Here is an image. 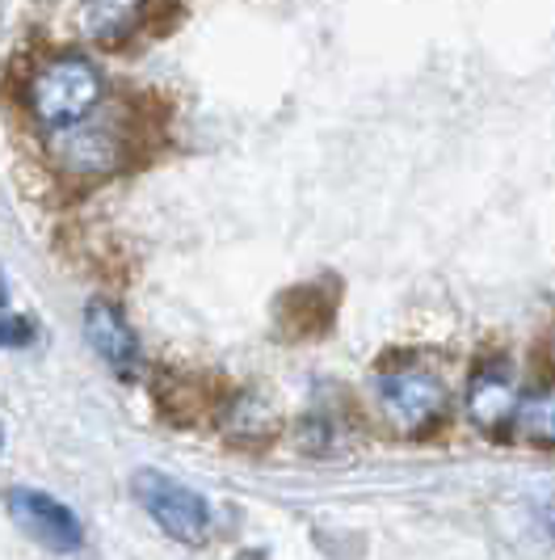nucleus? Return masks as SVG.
<instances>
[{"label": "nucleus", "mask_w": 555, "mask_h": 560, "mask_svg": "<svg viewBox=\"0 0 555 560\" xmlns=\"http://www.w3.org/2000/svg\"><path fill=\"white\" fill-rule=\"evenodd\" d=\"M379 413L400 439H425L450 418V388L446 380L425 363L383 366L375 380Z\"/></svg>", "instance_id": "nucleus-1"}, {"label": "nucleus", "mask_w": 555, "mask_h": 560, "mask_svg": "<svg viewBox=\"0 0 555 560\" xmlns=\"http://www.w3.org/2000/svg\"><path fill=\"white\" fill-rule=\"evenodd\" d=\"M102 102V72L84 56L51 59L29 84V110L47 127H76Z\"/></svg>", "instance_id": "nucleus-2"}, {"label": "nucleus", "mask_w": 555, "mask_h": 560, "mask_svg": "<svg viewBox=\"0 0 555 560\" xmlns=\"http://www.w3.org/2000/svg\"><path fill=\"white\" fill-rule=\"evenodd\" d=\"M135 498L152 514V523L165 535H173L177 544H206V535H211V505L190 485L165 477L156 468H143V472H135Z\"/></svg>", "instance_id": "nucleus-3"}, {"label": "nucleus", "mask_w": 555, "mask_h": 560, "mask_svg": "<svg viewBox=\"0 0 555 560\" xmlns=\"http://www.w3.org/2000/svg\"><path fill=\"white\" fill-rule=\"evenodd\" d=\"M9 514H13V523H17L29 539H38V544L51 548V552H76L84 544L81 518L63 502H56L51 493L13 489V493H9Z\"/></svg>", "instance_id": "nucleus-4"}, {"label": "nucleus", "mask_w": 555, "mask_h": 560, "mask_svg": "<svg viewBox=\"0 0 555 560\" xmlns=\"http://www.w3.org/2000/svg\"><path fill=\"white\" fill-rule=\"evenodd\" d=\"M518 405H522V393H518V380L505 363H488L480 366L468 384V396H463V409L480 434H500V430H513V418H518Z\"/></svg>", "instance_id": "nucleus-5"}, {"label": "nucleus", "mask_w": 555, "mask_h": 560, "mask_svg": "<svg viewBox=\"0 0 555 560\" xmlns=\"http://www.w3.org/2000/svg\"><path fill=\"white\" fill-rule=\"evenodd\" d=\"M51 156L72 177H102L122 165V140L110 127H59L51 136Z\"/></svg>", "instance_id": "nucleus-6"}, {"label": "nucleus", "mask_w": 555, "mask_h": 560, "mask_svg": "<svg viewBox=\"0 0 555 560\" xmlns=\"http://www.w3.org/2000/svg\"><path fill=\"white\" fill-rule=\"evenodd\" d=\"M84 337L93 346V354L102 363H110L114 371H135L139 366V337L131 334V325L122 320V312L106 304V300H93L84 308Z\"/></svg>", "instance_id": "nucleus-7"}, {"label": "nucleus", "mask_w": 555, "mask_h": 560, "mask_svg": "<svg viewBox=\"0 0 555 560\" xmlns=\"http://www.w3.org/2000/svg\"><path fill=\"white\" fill-rule=\"evenodd\" d=\"M220 425L232 443H249V447H257V443H270V439L278 434V413H274V405L261 400L257 393H240L227 400Z\"/></svg>", "instance_id": "nucleus-8"}, {"label": "nucleus", "mask_w": 555, "mask_h": 560, "mask_svg": "<svg viewBox=\"0 0 555 560\" xmlns=\"http://www.w3.org/2000/svg\"><path fill=\"white\" fill-rule=\"evenodd\" d=\"M513 434L522 443H534V447H555V384H539L522 396Z\"/></svg>", "instance_id": "nucleus-9"}, {"label": "nucleus", "mask_w": 555, "mask_h": 560, "mask_svg": "<svg viewBox=\"0 0 555 560\" xmlns=\"http://www.w3.org/2000/svg\"><path fill=\"white\" fill-rule=\"evenodd\" d=\"M143 0H84V26L102 43H118L139 22Z\"/></svg>", "instance_id": "nucleus-10"}, {"label": "nucleus", "mask_w": 555, "mask_h": 560, "mask_svg": "<svg viewBox=\"0 0 555 560\" xmlns=\"http://www.w3.org/2000/svg\"><path fill=\"white\" fill-rule=\"evenodd\" d=\"M34 341V325L29 320H0V350H9V346H29Z\"/></svg>", "instance_id": "nucleus-11"}, {"label": "nucleus", "mask_w": 555, "mask_h": 560, "mask_svg": "<svg viewBox=\"0 0 555 560\" xmlns=\"http://www.w3.org/2000/svg\"><path fill=\"white\" fill-rule=\"evenodd\" d=\"M9 304V287H4V275H0V308Z\"/></svg>", "instance_id": "nucleus-12"}, {"label": "nucleus", "mask_w": 555, "mask_h": 560, "mask_svg": "<svg viewBox=\"0 0 555 560\" xmlns=\"http://www.w3.org/2000/svg\"><path fill=\"white\" fill-rule=\"evenodd\" d=\"M0 447H4V430H0Z\"/></svg>", "instance_id": "nucleus-13"}]
</instances>
